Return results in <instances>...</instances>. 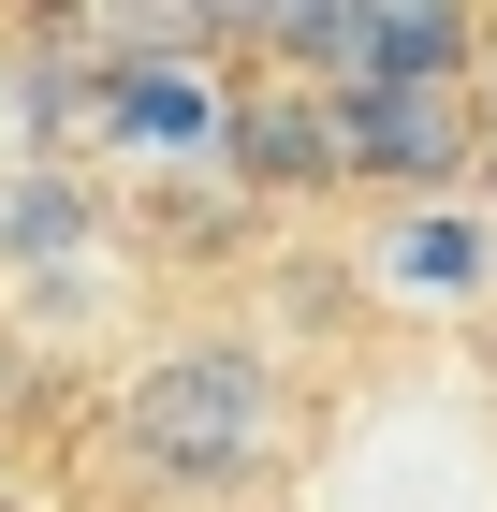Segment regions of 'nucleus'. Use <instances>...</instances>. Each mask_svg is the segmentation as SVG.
I'll return each instance as SVG.
<instances>
[{"label": "nucleus", "mask_w": 497, "mask_h": 512, "mask_svg": "<svg viewBox=\"0 0 497 512\" xmlns=\"http://www.w3.org/2000/svg\"><path fill=\"white\" fill-rule=\"evenodd\" d=\"M74 235H88L74 176H15V191H0V249H74Z\"/></svg>", "instance_id": "nucleus-6"}, {"label": "nucleus", "mask_w": 497, "mask_h": 512, "mask_svg": "<svg viewBox=\"0 0 497 512\" xmlns=\"http://www.w3.org/2000/svg\"><path fill=\"white\" fill-rule=\"evenodd\" d=\"M117 454L176 498H220V483H264L278 454V366L234 352V337H191V352H161L147 381L117 395Z\"/></svg>", "instance_id": "nucleus-1"}, {"label": "nucleus", "mask_w": 497, "mask_h": 512, "mask_svg": "<svg viewBox=\"0 0 497 512\" xmlns=\"http://www.w3.org/2000/svg\"><path fill=\"white\" fill-rule=\"evenodd\" d=\"M220 147H234V176H264V191H322V176H337L322 88H249V103H220Z\"/></svg>", "instance_id": "nucleus-3"}, {"label": "nucleus", "mask_w": 497, "mask_h": 512, "mask_svg": "<svg viewBox=\"0 0 497 512\" xmlns=\"http://www.w3.org/2000/svg\"><path fill=\"white\" fill-rule=\"evenodd\" d=\"M483 118H497V88H483Z\"/></svg>", "instance_id": "nucleus-7"}, {"label": "nucleus", "mask_w": 497, "mask_h": 512, "mask_svg": "<svg viewBox=\"0 0 497 512\" xmlns=\"http://www.w3.org/2000/svg\"><path fill=\"white\" fill-rule=\"evenodd\" d=\"M88 103H103L132 147H220V88H205L191 59H132V74H103Z\"/></svg>", "instance_id": "nucleus-4"}, {"label": "nucleus", "mask_w": 497, "mask_h": 512, "mask_svg": "<svg viewBox=\"0 0 497 512\" xmlns=\"http://www.w3.org/2000/svg\"><path fill=\"white\" fill-rule=\"evenodd\" d=\"M322 118H337V176H454L483 103L468 88H322Z\"/></svg>", "instance_id": "nucleus-2"}, {"label": "nucleus", "mask_w": 497, "mask_h": 512, "mask_svg": "<svg viewBox=\"0 0 497 512\" xmlns=\"http://www.w3.org/2000/svg\"><path fill=\"white\" fill-rule=\"evenodd\" d=\"M381 278H410V293H468V278H483V235H468V220H410V235H381Z\"/></svg>", "instance_id": "nucleus-5"}]
</instances>
